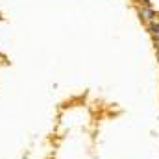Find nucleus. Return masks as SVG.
I'll return each mask as SVG.
<instances>
[{
  "instance_id": "obj_2",
  "label": "nucleus",
  "mask_w": 159,
  "mask_h": 159,
  "mask_svg": "<svg viewBox=\"0 0 159 159\" xmlns=\"http://www.w3.org/2000/svg\"><path fill=\"white\" fill-rule=\"evenodd\" d=\"M150 30H152L154 34H159V24H156V22H152V24H150Z\"/></svg>"
},
{
  "instance_id": "obj_1",
  "label": "nucleus",
  "mask_w": 159,
  "mask_h": 159,
  "mask_svg": "<svg viewBox=\"0 0 159 159\" xmlns=\"http://www.w3.org/2000/svg\"><path fill=\"white\" fill-rule=\"evenodd\" d=\"M141 15H144L146 19H154V17H156V13H154L152 9H143V11H141Z\"/></svg>"
}]
</instances>
